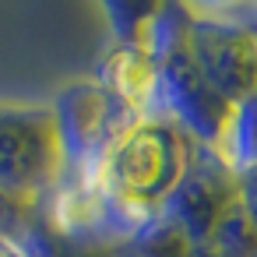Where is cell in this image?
<instances>
[{"instance_id":"cell-2","label":"cell","mask_w":257,"mask_h":257,"mask_svg":"<svg viewBox=\"0 0 257 257\" xmlns=\"http://www.w3.org/2000/svg\"><path fill=\"white\" fill-rule=\"evenodd\" d=\"M183 43L211 92L236 113L257 99V22L243 11H180Z\"/></svg>"},{"instance_id":"cell-5","label":"cell","mask_w":257,"mask_h":257,"mask_svg":"<svg viewBox=\"0 0 257 257\" xmlns=\"http://www.w3.org/2000/svg\"><path fill=\"white\" fill-rule=\"evenodd\" d=\"M99 85L116 99L127 116L166 113L162 109V85L155 57L141 39H116L99 64Z\"/></svg>"},{"instance_id":"cell-3","label":"cell","mask_w":257,"mask_h":257,"mask_svg":"<svg viewBox=\"0 0 257 257\" xmlns=\"http://www.w3.org/2000/svg\"><path fill=\"white\" fill-rule=\"evenodd\" d=\"M64 173L60 138L46 109H0V194L32 204Z\"/></svg>"},{"instance_id":"cell-6","label":"cell","mask_w":257,"mask_h":257,"mask_svg":"<svg viewBox=\"0 0 257 257\" xmlns=\"http://www.w3.org/2000/svg\"><path fill=\"white\" fill-rule=\"evenodd\" d=\"M0 257H32L22 243H11V239H0Z\"/></svg>"},{"instance_id":"cell-4","label":"cell","mask_w":257,"mask_h":257,"mask_svg":"<svg viewBox=\"0 0 257 257\" xmlns=\"http://www.w3.org/2000/svg\"><path fill=\"white\" fill-rule=\"evenodd\" d=\"M123 120L127 113L99 81H81L67 88L53 106L64 169H92L113 141V134L123 127Z\"/></svg>"},{"instance_id":"cell-1","label":"cell","mask_w":257,"mask_h":257,"mask_svg":"<svg viewBox=\"0 0 257 257\" xmlns=\"http://www.w3.org/2000/svg\"><path fill=\"white\" fill-rule=\"evenodd\" d=\"M194 159L197 155L190 152L180 120L169 113H145L123 120L92 166V176L113 211V222L138 232L166 211Z\"/></svg>"}]
</instances>
